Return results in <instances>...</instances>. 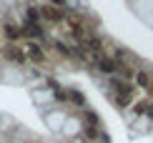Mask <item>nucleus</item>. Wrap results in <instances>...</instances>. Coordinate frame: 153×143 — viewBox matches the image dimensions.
<instances>
[{
    "label": "nucleus",
    "instance_id": "1",
    "mask_svg": "<svg viewBox=\"0 0 153 143\" xmlns=\"http://www.w3.org/2000/svg\"><path fill=\"white\" fill-rule=\"evenodd\" d=\"M111 88L116 90V98H133V86H131L128 80H123L120 75H113Z\"/></svg>",
    "mask_w": 153,
    "mask_h": 143
},
{
    "label": "nucleus",
    "instance_id": "2",
    "mask_svg": "<svg viewBox=\"0 0 153 143\" xmlns=\"http://www.w3.org/2000/svg\"><path fill=\"white\" fill-rule=\"evenodd\" d=\"M38 10H40V18H45L50 23H63L65 20V13L60 8H55V5H38Z\"/></svg>",
    "mask_w": 153,
    "mask_h": 143
},
{
    "label": "nucleus",
    "instance_id": "3",
    "mask_svg": "<svg viewBox=\"0 0 153 143\" xmlns=\"http://www.w3.org/2000/svg\"><path fill=\"white\" fill-rule=\"evenodd\" d=\"M93 60H95V66H98V70H100V73H108V75H116V73H118V63H116V58L95 55Z\"/></svg>",
    "mask_w": 153,
    "mask_h": 143
},
{
    "label": "nucleus",
    "instance_id": "4",
    "mask_svg": "<svg viewBox=\"0 0 153 143\" xmlns=\"http://www.w3.org/2000/svg\"><path fill=\"white\" fill-rule=\"evenodd\" d=\"M3 53H5V58H8V60H13V63H25V50L23 48H18L15 43H10V45H5L3 48Z\"/></svg>",
    "mask_w": 153,
    "mask_h": 143
},
{
    "label": "nucleus",
    "instance_id": "5",
    "mask_svg": "<svg viewBox=\"0 0 153 143\" xmlns=\"http://www.w3.org/2000/svg\"><path fill=\"white\" fill-rule=\"evenodd\" d=\"M25 55H28L30 60H35V63H45L48 60L45 50H43L38 43H28V45H25Z\"/></svg>",
    "mask_w": 153,
    "mask_h": 143
},
{
    "label": "nucleus",
    "instance_id": "6",
    "mask_svg": "<svg viewBox=\"0 0 153 143\" xmlns=\"http://www.w3.org/2000/svg\"><path fill=\"white\" fill-rule=\"evenodd\" d=\"M3 30H5V35H8L10 43H15V40H20V38H23V28H18V25H13V23L3 25Z\"/></svg>",
    "mask_w": 153,
    "mask_h": 143
},
{
    "label": "nucleus",
    "instance_id": "7",
    "mask_svg": "<svg viewBox=\"0 0 153 143\" xmlns=\"http://www.w3.org/2000/svg\"><path fill=\"white\" fill-rule=\"evenodd\" d=\"M85 48L91 50V53H95V55H100V50H103V40L100 38H95V35H91V38H85Z\"/></svg>",
    "mask_w": 153,
    "mask_h": 143
},
{
    "label": "nucleus",
    "instance_id": "8",
    "mask_svg": "<svg viewBox=\"0 0 153 143\" xmlns=\"http://www.w3.org/2000/svg\"><path fill=\"white\" fill-rule=\"evenodd\" d=\"M136 86H138V88H143V90H148V88H151V75L146 73V70H136Z\"/></svg>",
    "mask_w": 153,
    "mask_h": 143
},
{
    "label": "nucleus",
    "instance_id": "9",
    "mask_svg": "<svg viewBox=\"0 0 153 143\" xmlns=\"http://www.w3.org/2000/svg\"><path fill=\"white\" fill-rule=\"evenodd\" d=\"M23 35H30V38H35V40H40V38H43V28H40V25L28 23V28L23 30Z\"/></svg>",
    "mask_w": 153,
    "mask_h": 143
},
{
    "label": "nucleus",
    "instance_id": "10",
    "mask_svg": "<svg viewBox=\"0 0 153 143\" xmlns=\"http://www.w3.org/2000/svg\"><path fill=\"white\" fill-rule=\"evenodd\" d=\"M28 20L33 23V25H40V20H43V18H40V10H38V8H28Z\"/></svg>",
    "mask_w": 153,
    "mask_h": 143
},
{
    "label": "nucleus",
    "instance_id": "11",
    "mask_svg": "<svg viewBox=\"0 0 153 143\" xmlns=\"http://www.w3.org/2000/svg\"><path fill=\"white\" fill-rule=\"evenodd\" d=\"M50 88H53V93H55V98H58V101H68V93H65L60 86H55L53 80H50Z\"/></svg>",
    "mask_w": 153,
    "mask_h": 143
},
{
    "label": "nucleus",
    "instance_id": "12",
    "mask_svg": "<svg viewBox=\"0 0 153 143\" xmlns=\"http://www.w3.org/2000/svg\"><path fill=\"white\" fill-rule=\"evenodd\" d=\"M55 48H58V53H60V55H65V58H73V50L68 48L65 43H60V40H55Z\"/></svg>",
    "mask_w": 153,
    "mask_h": 143
},
{
    "label": "nucleus",
    "instance_id": "13",
    "mask_svg": "<svg viewBox=\"0 0 153 143\" xmlns=\"http://www.w3.org/2000/svg\"><path fill=\"white\" fill-rule=\"evenodd\" d=\"M148 106H151L148 101H138L136 106H133V113H136V115H141V113H146V110H148Z\"/></svg>",
    "mask_w": 153,
    "mask_h": 143
},
{
    "label": "nucleus",
    "instance_id": "14",
    "mask_svg": "<svg viewBox=\"0 0 153 143\" xmlns=\"http://www.w3.org/2000/svg\"><path fill=\"white\" fill-rule=\"evenodd\" d=\"M68 98L75 101V103H83V95H80V93H75V90H71V93H68Z\"/></svg>",
    "mask_w": 153,
    "mask_h": 143
},
{
    "label": "nucleus",
    "instance_id": "15",
    "mask_svg": "<svg viewBox=\"0 0 153 143\" xmlns=\"http://www.w3.org/2000/svg\"><path fill=\"white\" fill-rule=\"evenodd\" d=\"M50 5H58V8H68V0H50Z\"/></svg>",
    "mask_w": 153,
    "mask_h": 143
},
{
    "label": "nucleus",
    "instance_id": "16",
    "mask_svg": "<svg viewBox=\"0 0 153 143\" xmlns=\"http://www.w3.org/2000/svg\"><path fill=\"white\" fill-rule=\"evenodd\" d=\"M131 101H133V98H116V103H118V106H128Z\"/></svg>",
    "mask_w": 153,
    "mask_h": 143
},
{
    "label": "nucleus",
    "instance_id": "17",
    "mask_svg": "<svg viewBox=\"0 0 153 143\" xmlns=\"http://www.w3.org/2000/svg\"><path fill=\"white\" fill-rule=\"evenodd\" d=\"M146 113H148L151 118H153V103H151V106H148V110H146Z\"/></svg>",
    "mask_w": 153,
    "mask_h": 143
},
{
    "label": "nucleus",
    "instance_id": "18",
    "mask_svg": "<svg viewBox=\"0 0 153 143\" xmlns=\"http://www.w3.org/2000/svg\"><path fill=\"white\" fill-rule=\"evenodd\" d=\"M0 55H3V48H0Z\"/></svg>",
    "mask_w": 153,
    "mask_h": 143
}]
</instances>
